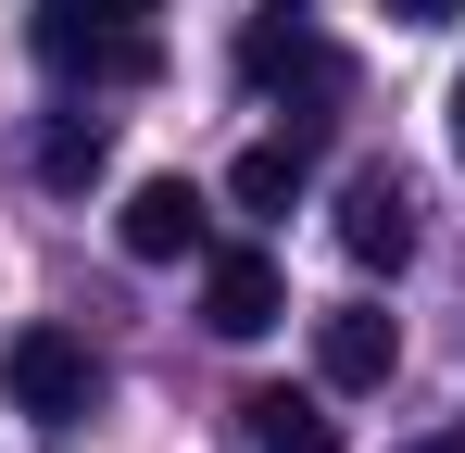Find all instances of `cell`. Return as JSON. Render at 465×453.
Wrapping results in <instances>:
<instances>
[{
	"label": "cell",
	"instance_id": "1",
	"mask_svg": "<svg viewBox=\"0 0 465 453\" xmlns=\"http://www.w3.org/2000/svg\"><path fill=\"white\" fill-rule=\"evenodd\" d=\"M0 390L25 403V416H88V340L76 327H13V353H0Z\"/></svg>",
	"mask_w": 465,
	"mask_h": 453
},
{
	"label": "cell",
	"instance_id": "11",
	"mask_svg": "<svg viewBox=\"0 0 465 453\" xmlns=\"http://www.w3.org/2000/svg\"><path fill=\"white\" fill-rule=\"evenodd\" d=\"M390 13H402V25H453L465 0H390Z\"/></svg>",
	"mask_w": 465,
	"mask_h": 453
},
{
	"label": "cell",
	"instance_id": "14",
	"mask_svg": "<svg viewBox=\"0 0 465 453\" xmlns=\"http://www.w3.org/2000/svg\"><path fill=\"white\" fill-rule=\"evenodd\" d=\"M415 453H465V428H440V441H415Z\"/></svg>",
	"mask_w": 465,
	"mask_h": 453
},
{
	"label": "cell",
	"instance_id": "2",
	"mask_svg": "<svg viewBox=\"0 0 465 453\" xmlns=\"http://www.w3.org/2000/svg\"><path fill=\"white\" fill-rule=\"evenodd\" d=\"M38 64H64V76H152V38L114 25V13H88V0H38Z\"/></svg>",
	"mask_w": 465,
	"mask_h": 453
},
{
	"label": "cell",
	"instance_id": "7",
	"mask_svg": "<svg viewBox=\"0 0 465 453\" xmlns=\"http://www.w3.org/2000/svg\"><path fill=\"white\" fill-rule=\"evenodd\" d=\"M239 441L252 453H340V428H327L314 390H239Z\"/></svg>",
	"mask_w": 465,
	"mask_h": 453
},
{
	"label": "cell",
	"instance_id": "9",
	"mask_svg": "<svg viewBox=\"0 0 465 453\" xmlns=\"http://www.w3.org/2000/svg\"><path fill=\"white\" fill-rule=\"evenodd\" d=\"M227 202L239 215H290V202H302V139H252L227 164Z\"/></svg>",
	"mask_w": 465,
	"mask_h": 453
},
{
	"label": "cell",
	"instance_id": "8",
	"mask_svg": "<svg viewBox=\"0 0 465 453\" xmlns=\"http://www.w3.org/2000/svg\"><path fill=\"white\" fill-rule=\"evenodd\" d=\"M239 76H252V88L327 101V88H340V51H314V38H290V25H252V38H239Z\"/></svg>",
	"mask_w": 465,
	"mask_h": 453
},
{
	"label": "cell",
	"instance_id": "10",
	"mask_svg": "<svg viewBox=\"0 0 465 453\" xmlns=\"http://www.w3.org/2000/svg\"><path fill=\"white\" fill-rule=\"evenodd\" d=\"M101 164H114V139H101L88 114H51V126H38V176H51V189H88Z\"/></svg>",
	"mask_w": 465,
	"mask_h": 453
},
{
	"label": "cell",
	"instance_id": "6",
	"mask_svg": "<svg viewBox=\"0 0 465 453\" xmlns=\"http://www.w3.org/2000/svg\"><path fill=\"white\" fill-rule=\"evenodd\" d=\"M114 226H126V252H139V265H176V252L202 239V189H189V176H139Z\"/></svg>",
	"mask_w": 465,
	"mask_h": 453
},
{
	"label": "cell",
	"instance_id": "4",
	"mask_svg": "<svg viewBox=\"0 0 465 453\" xmlns=\"http://www.w3.org/2000/svg\"><path fill=\"white\" fill-rule=\"evenodd\" d=\"M277 315H290L277 265H264V252H214V277H202V327H214V340H264Z\"/></svg>",
	"mask_w": 465,
	"mask_h": 453
},
{
	"label": "cell",
	"instance_id": "5",
	"mask_svg": "<svg viewBox=\"0 0 465 453\" xmlns=\"http://www.w3.org/2000/svg\"><path fill=\"white\" fill-rule=\"evenodd\" d=\"M340 252H352V265H402V252H415V189H402V176H352V189H340Z\"/></svg>",
	"mask_w": 465,
	"mask_h": 453
},
{
	"label": "cell",
	"instance_id": "13",
	"mask_svg": "<svg viewBox=\"0 0 465 453\" xmlns=\"http://www.w3.org/2000/svg\"><path fill=\"white\" fill-rule=\"evenodd\" d=\"M453 164H465V76H453Z\"/></svg>",
	"mask_w": 465,
	"mask_h": 453
},
{
	"label": "cell",
	"instance_id": "12",
	"mask_svg": "<svg viewBox=\"0 0 465 453\" xmlns=\"http://www.w3.org/2000/svg\"><path fill=\"white\" fill-rule=\"evenodd\" d=\"M88 13H114V25H152V13H163V0H88Z\"/></svg>",
	"mask_w": 465,
	"mask_h": 453
},
{
	"label": "cell",
	"instance_id": "3",
	"mask_svg": "<svg viewBox=\"0 0 465 453\" xmlns=\"http://www.w3.org/2000/svg\"><path fill=\"white\" fill-rule=\"evenodd\" d=\"M390 366H402V327H390L378 302L314 315V378H327V390H390Z\"/></svg>",
	"mask_w": 465,
	"mask_h": 453
}]
</instances>
